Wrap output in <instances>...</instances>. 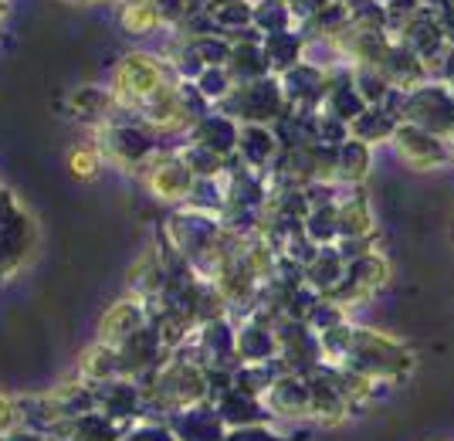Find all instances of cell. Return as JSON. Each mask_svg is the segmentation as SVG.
Here are the masks:
<instances>
[{
    "label": "cell",
    "mask_w": 454,
    "mask_h": 441,
    "mask_svg": "<svg viewBox=\"0 0 454 441\" xmlns=\"http://www.w3.org/2000/svg\"><path fill=\"white\" fill-rule=\"evenodd\" d=\"M115 20H119V28H122L126 35H133V38H150V35L167 28L163 14L153 7L150 0H119Z\"/></svg>",
    "instance_id": "6"
},
{
    "label": "cell",
    "mask_w": 454,
    "mask_h": 441,
    "mask_svg": "<svg viewBox=\"0 0 454 441\" xmlns=\"http://www.w3.org/2000/svg\"><path fill=\"white\" fill-rule=\"evenodd\" d=\"M262 48H265L268 68H271L275 75H285L288 68L299 65L305 44H302V35H295V31H278V35L262 38Z\"/></svg>",
    "instance_id": "8"
},
{
    "label": "cell",
    "mask_w": 454,
    "mask_h": 441,
    "mask_svg": "<svg viewBox=\"0 0 454 441\" xmlns=\"http://www.w3.org/2000/svg\"><path fill=\"white\" fill-rule=\"evenodd\" d=\"M136 333H143V303H119L102 319V336L113 343L133 340Z\"/></svg>",
    "instance_id": "10"
},
{
    "label": "cell",
    "mask_w": 454,
    "mask_h": 441,
    "mask_svg": "<svg viewBox=\"0 0 454 441\" xmlns=\"http://www.w3.org/2000/svg\"><path fill=\"white\" fill-rule=\"evenodd\" d=\"M68 102H72V109H75L82 119L102 122V126H109V122H113V113L119 109L113 89H102V85H82V89L72 92Z\"/></svg>",
    "instance_id": "7"
},
{
    "label": "cell",
    "mask_w": 454,
    "mask_h": 441,
    "mask_svg": "<svg viewBox=\"0 0 454 441\" xmlns=\"http://www.w3.org/2000/svg\"><path fill=\"white\" fill-rule=\"evenodd\" d=\"M98 163H102V154H98V150H89V154L78 150V154L72 156V170H75L78 177H95V173H98Z\"/></svg>",
    "instance_id": "15"
},
{
    "label": "cell",
    "mask_w": 454,
    "mask_h": 441,
    "mask_svg": "<svg viewBox=\"0 0 454 441\" xmlns=\"http://www.w3.org/2000/svg\"><path fill=\"white\" fill-rule=\"evenodd\" d=\"M190 143H197V146H204V150L217 154L221 160H227V156L238 150V143H241V122L227 113L200 115L190 126Z\"/></svg>",
    "instance_id": "4"
},
{
    "label": "cell",
    "mask_w": 454,
    "mask_h": 441,
    "mask_svg": "<svg viewBox=\"0 0 454 441\" xmlns=\"http://www.w3.org/2000/svg\"><path fill=\"white\" fill-rule=\"evenodd\" d=\"M231 4H251V0H207V11H217V7H231Z\"/></svg>",
    "instance_id": "17"
},
{
    "label": "cell",
    "mask_w": 454,
    "mask_h": 441,
    "mask_svg": "<svg viewBox=\"0 0 454 441\" xmlns=\"http://www.w3.org/2000/svg\"><path fill=\"white\" fill-rule=\"evenodd\" d=\"M214 28L227 35V38H245L251 31V4H231V7H217V11H207Z\"/></svg>",
    "instance_id": "12"
},
{
    "label": "cell",
    "mask_w": 454,
    "mask_h": 441,
    "mask_svg": "<svg viewBox=\"0 0 454 441\" xmlns=\"http://www.w3.org/2000/svg\"><path fill=\"white\" fill-rule=\"evenodd\" d=\"M193 180H197V177H193L176 156H167V160H160L150 170V191L156 193V197L176 204V201H187L190 197Z\"/></svg>",
    "instance_id": "5"
},
{
    "label": "cell",
    "mask_w": 454,
    "mask_h": 441,
    "mask_svg": "<svg viewBox=\"0 0 454 441\" xmlns=\"http://www.w3.org/2000/svg\"><path fill=\"white\" fill-rule=\"evenodd\" d=\"M238 150L245 156V167H265L268 156L275 154V143H271V133H268L265 126H258V122H245L241 126V143H238Z\"/></svg>",
    "instance_id": "11"
},
{
    "label": "cell",
    "mask_w": 454,
    "mask_h": 441,
    "mask_svg": "<svg viewBox=\"0 0 454 441\" xmlns=\"http://www.w3.org/2000/svg\"><path fill=\"white\" fill-rule=\"evenodd\" d=\"M98 154L119 167H139L153 154V133L133 122H109L98 130Z\"/></svg>",
    "instance_id": "3"
},
{
    "label": "cell",
    "mask_w": 454,
    "mask_h": 441,
    "mask_svg": "<svg viewBox=\"0 0 454 441\" xmlns=\"http://www.w3.org/2000/svg\"><path fill=\"white\" fill-rule=\"evenodd\" d=\"M193 85L200 89V96L207 98V102H224V98L238 89V82L231 78V72H227V68H207V72L197 78Z\"/></svg>",
    "instance_id": "14"
},
{
    "label": "cell",
    "mask_w": 454,
    "mask_h": 441,
    "mask_svg": "<svg viewBox=\"0 0 454 441\" xmlns=\"http://www.w3.org/2000/svg\"><path fill=\"white\" fill-rule=\"evenodd\" d=\"M292 20H295V11L285 0H254L251 4V28L262 38L278 35V31H292Z\"/></svg>",
    "instance_id": "9"
},
{
    "label": "cell",
    "mask_w": 454,
    "mask_h": 441,
    "mask_svg": "<svg viewBox=\"0 0 454 441\" xmlns=\"http://www.w3.org/2000/svg\"><path fill=\"white\" fill-rule=\"evenodd\" d=\"M58 4H65V7H95V4H109V0H58Z\"/></svg>",
    "instance_id": "16"
},
{
    "label": "cell",
    "mask_w": 454,
    "mask_h": 441,
    "mask_svg": "<svg viewBox=\"0 0 454 441\" xmlns=\"http://www.w3.org/2000/svg\"><path fill=\"white\" fill-rule=\"evenodd\" d=\"M4 18H7V0H0V24H4Z\"/></svg>",
    "instance_id": "18"
},
{
    "label": "cell",
    "mask_w": 454,
    "mask_h": 441,
    "mask_svg": "<svg viewBox=\"0 0 454 441\" xmlns=\"http://www.w3.org/2000/svg\"><path fill=\"white\" fill-rule=\"evenodd\" d=\"M173 82H180V78H176L170 61H160L150 51H133V55H126L115 65L113 96L122 109H133L136 113L156 89L173 85Z\"/></svg>",
    "instance_id": "1"
},
{
    "label": "cell",
    "mask_w": 454,
    "mask_h": 441,
    "mask_svg": "<svg viewBox=\"0 0 454 441\" xmlns=\"http://www.w3.org/2000/svg\"><path fill=\"white\" fill-rule=\"evenodd\" d=\"M282 82L275 75H265V78H254V82H245V85H238L231 96L221 102L224 106L227 115H234V119H245V122H268V119H275L278 113V106H282Z\"/></svg>",
    "instance_id": "2"
},
{
    "label": "cell",
    "mask_w": 454,
    "mask_h": 441,
    "mask_svg": "<svg viewBox=\"0 0 454 441\" xmlns=\"http://www.w3.org/2000/svg\"><path fill=\"white\" fill-rule=\"evenodd\" d=\"M190 48L197 51V58L207 65V68H227V61H231V44L234 41L227 38V35H197V38L187 41Z\"/></svg>",
    "instance_id": "13"
}]
</instances>
